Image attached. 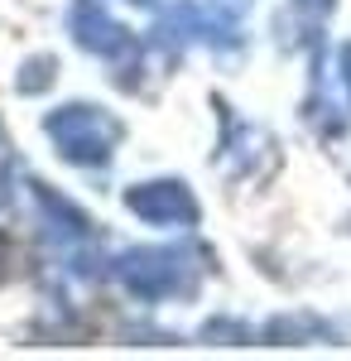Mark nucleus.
<instances>
[{
	"label": "nucleus",
	"instance_id": "obj_1",
	"mask_svg": "<svg viewBox=\"0 0 351 361\" xmlns=\"http://www.w3.org/2000/svg\"><path fill=\"white\" fill-rule=\"evenodd\" d=\"M116 279L135 294V299H173V294H188L192 289V255L188 246H140V250H125L116 260Z\"/></svg>",
	"mask_w": 351,
	"mask_h": 361
},
{
	"label": "nucleus",
	"instance_id": "obj_2",
	"mask_svg": "<svg viewBox=\"0 0 351 361\" xmlns=\"http://www.w3.org/2000/svg\"><path fill=\"white\" fill-rule=\"evenodd\" d=\"M44 130L58 140V149H63L73 164H106L116 140H121V126H116L106 111L87 106V102L58 106V111L44 121Z\"/></svg>",
	"mask_w": 351,
	"mask_h": 361
},
{
	"label": "nucleus",
	"instance_id": "obj_3",
	"mask_svg": "<svg viewBox=\"0 0 351 361\" xmlns=\"http://www.w3.org/2000/svg\"><path fill=\"white\" fill-rule=\"evenodd\" d=\"M68 20H73V34H78V44L87 54L106 58V63H121V68H135V39H130L125 25H116L101 10V0H78Z\"/></svg>",
	"mask_w": 351,
	"mask_h": 361
},
{
	"label": "nucleus",
	"instance_id": "obj_6",
	"mask_svg": "<svg viewBox=\"0 0 351 361\" xmlns=\"http://www.w3.org/2000/svg\"><path fill=\"white\" fill-rule=\"evenodd\" d=\"M5 265H10V246H5V236H0V284H5Z\"/></svg>",
	"mask_w": 351,
	"mask_h": 361
},
{
	"label": "nucleus",
	"instance_id": "obj_5",
	"mask_svg": "<svg viewBox=\"0 0 351 361\" xmlns=\"http://www.w3.org/2000/svg\"><path fill=\"white\" fill-rule=\"evenodd\" d=\"M342 87H347V97H351V44L342 49Z\"/></svg>",
	"mask_w": 351,
	"mask_h": 361
},
{
	"label": "nucleus",
	"instance_id": "obj_7",
	"mask_svg": "<svg viewBox=\"0 0 351 361\" xmlns=\"http://www.w3.org/2000/svg\"><path fill=\"white\" fill-rule=\"evenodd\" d=\"M135 5H149V0H135Z\"/></svg>",
	"mask_w": 351,
	"mask_h": 361
},
{
	"label": "nucleus",
	"instance_id": "obj_4",
	"mask_svg": "<svg viewBox=\"0 0 351 361\" xmlns=\"http://www.w3.org/2000/svg\"><path fill=\"white\" fill-rule=\"evenodd\" d=\"M130 202V212L144 217V222L154 226H188L197 222V197L183 188V183H173V178H159V183H140L125 193Z\"/></svg>",
	"mask_w": 351,
	"mask_h": 361
}]
</instances>
